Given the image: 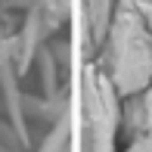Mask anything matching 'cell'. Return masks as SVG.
Listing matches in <instances>:
<instances>
[{"instance_id":"6da1fadb","label":"cell","mask_w":152,"mask_h":152,"mask_svg":"<svg viewBox=\"0 0 152 152\" xmlns=\"http://www.w3.org/2000/svg\"><path fill=\"white\" fill-rule=\"evenodd\" d=\"M106 78L118 96H137L152 81V22L137 6L115 0L106 31Z\"/></svg>"},{"instance_id":"7a4b0ae2","label":"cell","mask_w":152,"mask_h":152,"mask_svg":"<svg viewBox=\"0 0 152 152\" xmlns=\"http://www.w3.org/2000/svg\"><path fill=\"white\" fill-rule=\"evenodd\" d=\"M115 93L112 81L106 72L87 68L84 75V140H81V152H112L115 143V124H118V109H115Z\"/></svg>"},{"instance_id":"3957f363","label":"cell","mask_w":152,"mask_h":152,"mask_svg":"<svg viewBox=\"0 0 152 152\" xmlns=\"http://www.w3.org/2000/svg\"><path fill=\"white\" fill-rule=\"evenodd\" d=\"M143 134H152V81L143 90Z\"/></svg>"},{"instance_id":"277c9868","label":"cell","mask_w":152,"mask_h":152,"mask_svg":"<svg viewBox=\"0 0 152 152\" xmlns=\"http://www.w3.org/2000/svg\"><path fill=\"white\" fill-rule=\"evenodd\" d=\"M124 152H152V134H140Z\"/></svg>"}]
</instances>
